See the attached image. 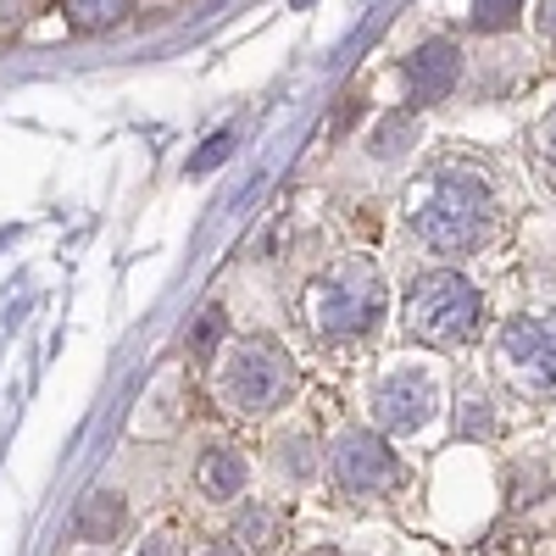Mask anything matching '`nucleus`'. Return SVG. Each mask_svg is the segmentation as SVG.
Masks as SVG:
<instances>
[{"instance_id":"1","label":"nucleus","mask_w":556,"mask_h":556,"mask_svg":"<svg viewBox=\"0 0 556 556\" xmlns=\"http://www.w3.org/2000/svg\"><path fill=\"white\" fill-rule=\"evenodd\" d=\"M406 223L424 251L468 256L495 235V190H490V178L468 167H445L424 184V195L406 201Z\"/></svg>"},{"instance_id":"2","label":"nucleus","mask_w":556,"mask_h":556,"mask_svg":"<svg viewBox=\"0 0 556 556\" xmlns=\"http://www.w3.org/2000/svg\"><path fill=\"white\" fill-rule=\"evenodd\" d=\"M384 312H390V285H384V273L367 256H345L329 273H317V285L306 295L312 329H317V340H329V345L374 340Z\"/></svg>"},{"instance_id":"3","label":"nucleus","mask_w":556,"mask_h":556,"mask_svg":"<svg viewBox=\"0 0 556 556\" xmlns=\"http://www.w3.org/2000/svg\"><path fill=\"white\" fill-rule=\"evenodd\" d=\"M301 390V374L285 345L273 340H235L217 356V401L240 417H267L290 406Z\"/></svg>"},{"instance_id":"4","label":"nucleus","mask_w":556,"mask_h":556,"mask_svg":"<svg viewBox=\"0 0 556 556\" xmlns=\"http://www.w3.org/2000/svg\"><path fill=\"white\" fill-rule=\"evenodd\" d=\"M479 323H484V295L473 278H462L451 267L440 273H424L417 285L406 290V329L424 340V345H468L479 334Z\"/></svg>"},{"instance_id":"5","label":"nucleus","mask_w":556,"mask_h":556,"mask_svg":"<svg viewBox=\"0 0 556 556\" xmlns=\"http://www.w3.org/2000/svg\"><path fill=\"white\" fill-rule=\"evenodd\" d=\"M495 362L523 395H556V312L513 317L495 340Z\"/></svg>"},{"instance_id":"6","label":"nucleus","mask_w":556,"mask_h":556,"mask_svg":"<svg viewBox=\"0 0 556 556\" xmlns=\"http://www.w3.org/2000/svg\"><path fill=\"white\" fill-rule=\"evenodd\" d=\"M440 412V379L417 362H401L374 384V424L390 434H412L424 429L429 417Z\"/></svg>"},{"instance_id":"7","label":"nucleus","mask_w":556,"mask_h":556,"mask_svg":"<svg viewBox=\"0 0 556 556\" xmlns=\"http://www.w3.org/2000/svg\"><path fill=\"white\" fill-rule=\"evenodd\" d=\"M329 468H334L345 495H384L401 479V456L374 429H345L329 451Z\"/></svg>"},{"instance_id":"8","label":"nucleus","mask_w":556,"mask_h":556,"mask_svg":"<svg viewBox=\"0 0 556 556\" xmlns=\"http://www.w3.org/2000/svg\"><path fill=\"white\" fill-rule=\"evenodd\" d=\"M401 78H406V101H412V106L445 101L451 89H456V78H462V45H456V39H429V45H417Z\"/></svg>"},{"instance_id":"9","label":"nucleus","mask_w":556,"mask_h":556,"mask_svg":"<svg viewBox=\"0 0 556 556\" xmlns=\"http://www.w3.org/2000/svg\"><path fill=\"white\" fill-rule=\"evenodd\" d=\"M195 484H201V495H212V501H235V495L251 484V462H245L235 445H206L201 468H195Z\"/></svg>"},{"instance_id":"10","label":"nucleus","mask_w":556,"mask_h":556,"mask_svg":"<svg viewBox=\"0 0 556 556\" xmlns=\"http://www.w3.org/2000/svg\"><path fill=\"white\" fill-rule=\"evenodd\" d=\"M317 440L306 434V429H285L273 440V473L278 479H290V484H312L317 479Z\"/></svg>"},{"instance_id":"11","label":"nucleus","mask_w":556,"mask_h":556,"mask_svg":"<svg viewBox=\"0 0 556 556\" xmlns=\"http://www.w3.org/2000/svg\"><path fill=\"white\" fill-rule=\"evenodd\" d=\"M285 540V518H278V506L267 501H245L235 513V545H251V551H273Z\"/></svg>"},{"instance_id":"12","label":"nucleus","mask_w":556,"mask_h":556,"mask_svg":"<svg viewBox=\"0 0 556 556\" xmlns=\"http://www.w3.org/2000/svg\"><path fill=\"white\" fill-rule=\"evenodd\" d=\"M123 518H128V506H123V495H112V490H96L84 506H78V518H73V529L84 534V540H112L117 529H123Z\"/></svg>"},{"instance_id":"13","label":"nucleus","mask_w":556,"mask_h":556,"mask_svg":"<svg viewBox=\"0 0 556 556\" xmlns=\"http://www.w3.org/2000/svg\"><path fill=\"white\" fill-rule=\"evenodd\" d=\"M134 7H139V0H67L62 12H67V28L73 34H101V28L128 23Z\"/></svg>"},{"instance_id":"14","label":"nucleus","mask_w":556,"mask_h":556,"mask_svg":"<svg viewBox=\"0 0 556 556\" xmlns=\"http://www.w3.org/2000/svg\"><path fill=\"white\" fill-rule=\"evenodd\" d=\"M412 139H417V117H412V106H401V112H390L374 134H367V146H374L379 162H395V156H406Z\"/></svg>"},{"instance_id":"15","label":"nucleus","mask_w":556,"mask_h":556,"mask_svg":"<svg viewBox=\"0 0 556 556\" xmlns=\"http://www.w3.org/2000/svg\"><path fill=\"white\" fill-rule=\"evenodd\" d=\"M223 334H228V312H223V306H206V312L195 317V334H190V351H195V356H212Z\"/></svg>"},{"instance_id":"16","label":"nucleus","mask_w":556,"mask_h":556,"mask_svg":"<svg viewBox=\"0 0 556 556\" xmlns=\"http://www.w3.org/2000/svg\"><path fill=\"white\" fill-rule=\"evenodd\" d=\"M228 156H235V128H217V134L206 139V146L190 156V167H184V173H195V178H201V173H212V167H217V162H228Z\"/></svg>"},{"instance_id":"17","label":"nucleus","mask_w":556,"mask_h":556,"mask_svg":"<svg viewBox=\"0 0 556 556\" xmlns=\"http://www.w3.org/2000/svg\"><path fill=\"white\" fill-rule=\"evenodd\" d=\"M518 12H523V0H473V23H479L484 34L513 28V23H518Z\"/></svg>"},{"instance_id":"18","label":"nucleus","mask_w":556,"mask_h":556,"mask_svg":"<svg viewBox=\"0 0 556 556\" xmlns=\"http://www.w3.org/2000/svg\"><path fill=\"white\" fill-rule=\"evenodd\" d=\"M540 162L556 173V106H551V117L540 123Z\"/></svg>"},{"instance_id":"19","label":"nucleus","mask_w":556,"mask_h":556,"mask_svg":"<svg viewBox=\"0 0 556 556\" xmlns=\"http://www.w3.org/2000/svg\"><path fill=\"white\" fill-rule=\"evenodd\" d=\"M462 412H468V417H462V434H490V417H484V401H468V406H462Z\"/></svg>"},{"instance_id":"20","label":"nucleus","mask_w":556,"mask_h":556,"mask_svg":"<svg viewBox=\"0 0 556 556\" xmlns=\"http://www.w3.org/2000/svg\"><path fill=\"white\" fill-rule=\"evenodd\" d=\"M534 17H540V34L556 45V0H540V12H534Z\"/></svg>"},{"instance_id":"21","label":"nucleus","mask_w":556,"mask_h":556,"mask_svg":"<svg viewBox=\"0 0 556 556\" xmlns=\"http://www.w3.org/2000/svg\"><path fill=\"white\" fill-rule=\"evenodd\" d=\"M206 556H245V551H240V545H235V540H217V545H212V551H206Z\"/></svg>"},{"instance_id":"22","label":"nucleus","mask_w":556,"mask_h":556,"mask_svg":"<svg viewBox=\"0 0 556 556\" xmlns=\"http://www.w3.org/2000/svg\"><path fill=\"white\" fill-rule=\"evenodd\" d=\"M139 556H167V540H151V545L139 551Z\"/></svg>"}]
</instances>
